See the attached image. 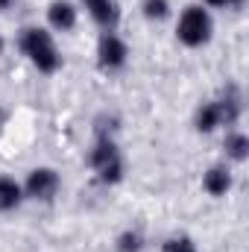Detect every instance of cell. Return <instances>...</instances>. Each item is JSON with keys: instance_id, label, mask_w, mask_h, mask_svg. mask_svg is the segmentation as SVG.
<instances>
[{"instance_id": "1", "label": "cell", "mask_w": 249, "mask_h": 252, "mask_svg": "<svg viewBox=\"0 0 249 252\" xmlns=\"http://www.w3.org/2000/svg\"><path fill=\"white\" fill-rule=\"evenodd\" d=\"M21 47H24V53L35 62V67L44 70V73H53V70L62 64V56H59V50H56L50 32H44V30H35V27H32V30H24Z\"/></svg>"}, {"instance_id": "2", "label": "cell", "mask_w": 249, "mask_h": 252, "mask_svg": "<svg viewBox=\"0 0 249 252\" xmlns=\"http://www.w3.org/2000/svg\"><path fill=\"white\" fill-rule=\"evenodd\" d=\"M176 32H179V38L185 41L187 47L205 44L208 35H211V18H208V12L202 6H187L185 12H182V18H179V30Z\"/></svg>"}, {"instance_id": "3", "label": "cell", "mask_w": 249, "mask_h": 252, "mask_svg": "<svg viewBox=\"0 0 249 252\" xmlns=\"http://www.w3.org/2000/svg\"><path fill=\"white\" fill-rule=\"evenodd\" d=\"M91 164L100 170L103 182H118V179H121V173H124V164H121L118 147H115L112 141H106V138L94 147V153H91Z\"/></svg>"}, {"instance_id": "4", "label": "cell", "mask_w": 249, "mask_h": 252, "mask_svg": "<svg viewBox=\"0 0 249 252\" xmlns=\"http://www.w3.org/2000/svg\"><path fill=\"white\" fill-rule=\"evenodd\" d=\"M56 188H59V176L50 167H38L27 179V193L35 196V199H50L56 193Z\"/></svg>"}, {"instance_id": "5", "label": "cell", "mask_w": 249, "mask_h": 252, "mask_svg": "<svg viewBox=\"0 0 249 252\" xmlns=\"http://www.w3.org/2000/svg\"><path fill=\"white\" fill-rule=\"evenodd\" d=\"M100 64L103 67H121L126 62V56H129V50H126V44L115 35V32H106L103 38H100Z\"/></svg>"}, {"instance_id": "6", "label": "cell", "mask_w": 249, "mask_h": 252, "mask_svg": "<svg viewBox=\"0 0 249 252\" xmlns=\"http://www.w3.org/2000/svg\"><path fill=\"white\" fill-rule=\"evenodd\" d=\"M85 6H88V12H91V18L97 21V24H103V27H115L118 24V18H121V12H118V3L115 0H85Z\"/></svg>"}, {"instance_id": "7", "label": "cell", "mask_w": 249, "mask_h": 252, "mask_svg": "<svg viewBox=\"0 0 249 252\" xmlns=\"http://www.w3.org/2000/svg\"><path fill=\"white\" fill-rule=\"evenodd\" d=\"M47 18H50V24L56 27V30H70L73 24H76V9L70 6V3H64V0H56V3H50V9H47Z\"/></svg>"}, {"instance_id": "8", "label": "cell", "mask_w": 249, "mask_h": 252, "mask_svg": "<svg viewBox=\"0 0 249 252\" xmlns=\"http://www.w3.org/2000/svg\"><path fill=\"white\" fill-rule=\"evenodd\" d=\"M229 188H232V176H229L226 167H211V170L205 173V190H208L211 196H223Z\"/></svg>"}, {"instance_id": "9", "label": "cell", "mask_w": 249, "mask_h": 252, "mask_svg": "<svg viewBox=\"0 0 249 252\" xmlns=\"http://www.w3.org/2000/svg\"><path fill=\"white\" fill-rule=\"evenodd\" d=\"M21 202V185L9 176H0V211H12Z\"/></svg>"}, {"instance_id": "10", "label": "cell", "mask_w": 249, "mask_h": 252, "mask_svg": "<svg viewBox=\"0 0 249 252\" xmlns=\"http://www.w3.org/2000/svg\"><path fill=\"white\" fill-rule=\"evenodd\" d=\"M223 124V112H220V103H205L196 115V129L199 132H211L214 126Z\"/></svg>"}, {"instance_id": "11", "label": "cell", "mask_w": 249, "mask_h": 252, "mask_svg": "<svg viewBox=\"0 0 249 252\" xmlns=\"http://www.w3.org/2000/svg\"><path fill=\"white\" fill-rule=\"evenodd\" d=\"M247 150H249V141H247V135H241V132H232V135L226 138V153H229L232 158H238V161H244V158H247Z\"/></svg>"}, {"instance_id": "12", "label": "cell", "mask_w": 249, "mask_h": 252, "mask_svg": "<svg viewBox=\"0 0 249 252\" xmlns=\"http://www.w3.org/2000/svg\"><path fill=\"white\" fill-rule=\"evenodd\" d=\"M167 12H170V3L167 0H144V15L147 18H167Z\"/></svg>"}, {"instance_id": "13", "label": "cell", "mask_w": 249, "mask_h": 252, "mask_svg": "<svg viewBox=\"0 0 249 252\" xmlns=\"http://www.w3.org/2000/svg\"><path fill=\"white\" fill-rule=\"evenodd\" d=\"M141 247H144V241H141L138 232H124L121 241H118V250L121 252H141Z\"/></svg>"}, {"instance_id": "14", "label": "cell", "mask_w": 249, "mask_h": 252, "mask_svg": "<svg viewBox=\"0 0 249 252\" xmlns=\"http://www.w3.org/2000/svg\"><path fill=\"white\" fill-rule=\"evenodd\" d=\"M164 252H196V247L190 238H170L164 244Z\"/></svg>"}, {"instance_id": "15", "label": "cell", "mask_w": 249, "mask_h": 252, "mask_svg": "<svg viewBox=\"0 0 249 252\" xmlns=\"http://www.w3.org/2000/svg\"><path fill=\"white\" fill-rule=\"evenodd\" d=\"M205 6H214V9H220V6H229V0H202Z\"/></svg>"}, {"instance_id": "16", "label": "cell", "mask_w": 249, "mask_h": 252, "mask_svg": "<svg viewBox=\"0 0 249 252\" xmlns=\"http://www.w3.org/2000/svg\"><path fill=\"white\" fill-rule=\"evenodd\" d=\"M12 3H15V0H0V12H3V9H9Z\"/></svg>"}, {"instance_id": "17", "label": "cell", "mask_w": 249, "mask_h": 252, "mask_svg": "<svg viewBox=\"0 0 249 252\" xmlns=\"http://www.w3.org/2000/svg\"><path fill=\"white\" fill-rule=\"evenodd\" d=\"M229 3H235V6H241V3H244V0H229Z\"/></svg>"}, {"instance_id": "18", "label": "cell", "mask_w": 249, "mask_h": 252, "mask_svg": "<svg viewBox=\"0 0 249 252\" xmlns=\"http://www.w3.org/2000/svg\"><path fill=\"white\" fill-rule=\"evenodd\" d=\"M0 50H3V38H0Z\"/></svg>"}]
</instances>
